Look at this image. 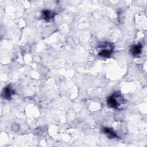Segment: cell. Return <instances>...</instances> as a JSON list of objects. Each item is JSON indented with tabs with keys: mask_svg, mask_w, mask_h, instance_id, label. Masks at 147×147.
Returning a JSON list of instances; mask_svg holds the SVG:
<instances>
[{
	"mask_svg": "<svg viewBox=\"0 0 147 147\" xmlns=\"http://www.w3.org/2000/svg\"><path fill=\"white\" fill-rule=\"evenodd\" d=\"M113 46L109 42H103L98 46V55L102 57H110L113 52Z\"/></svg>",
	"mask_w": 147,
	"mask_h": 147,
	"instance_id": "cell-2",
	"label": "cell"
},
{
	"mask_svg": "<svg viewBox=\"0 0 147 147\" xmlns=\"http://www.w3.org/2000/svg\"><path fill=\"white\" fill-rule=\"evenodd\" d=\"M142 45L140 43L137 44L136 45H133L130 48V52L131 54L134 56H138L141 54L142 51Z\"/></svg>",
	"mask_w": 147,
	"mask_h": 147,
	"instance_id": "cell-5",
	"label": "cell"
},
{
	"mask_svg": "<svg viewBox=\"0 0 147 147\" xmlns=\"http://www.w3.org/2000/svg\"><path fill=\"white\" fill-rule=\"evenodd\" d=\"M124 102V99L119 92H115L107 99V105L114 109H119V107Z\"/></svg>",
	"mask_w": 147,
	"mask_h": 147,
	"instance_id": "cell-1",
	"label": "cell"
},
{
	"mask_svg": "<svg viewBox=\"0 0 147 147\" xmlns=\"http://www.w3.org/2000/svg\"><path fill=\"white\" fill-rule=\"evenodd\" d=\"M102 130H103V133L105 134H106L109 138L111 139V138H115L118 137L115 132L114 131V130L111 128L105 127L103 128Z\"/></svg>",
	"mask_w": 147,
	"mask_h": 147,
	"instance_id": "cell-6",
	"label": "cell"
},
{
	"mask_svg": "<svg viewBox=\"0 0 147 147\" xmlns=\"http://www.w3.org/2000/svg\"><path fill=\"white\" fill-rule=\"evenodd\" d=\"M55 15L56 14L54 12L48 10H45L42 11V17L47 21H51V20L53 19Z\"/></svg>",
	"mask_w": 147,
	"mask_h": 147,
	"instance_id": "cell-4",
	"label": "cell"
},
{
	"mask_svg": "<svg viewBox=\"0 0 147 147\" xmlns=\"http://www.w3.org/2000/svg\"><path fill=\"white\" fill-rule=\"evenodd\" d=\"M14 93V92L13 90L11 85H7L3 88V90L2 93V96L6 100H10L11 98V95Z\"/></svg>",
	"mask_w": 147,
	"mask_h": 147,
	"instance_id": "cell-3",
	"label": "cell"
}]
</instances>
